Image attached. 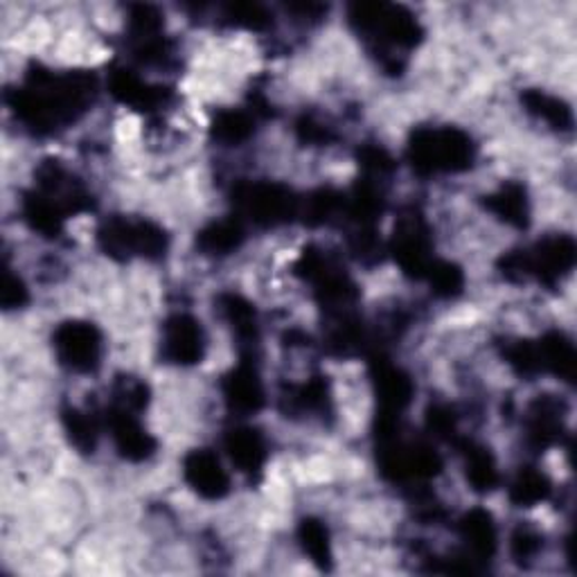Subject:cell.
Segmentation results:
<instances>
[{
  "instance_id": "obj_39",
  "label": "cell",
  "mask_w": 577,
  "mask_h": 577,
  "mask_svg": "<svg viewBox=\"0 0 577 577\" xmlns=\"http://www.w3.org/2000/svg\"><path fill=\"white\" fill-rule=\"evenodd\" d=\"M544 546V539L541 535L535 530V528H528V526H519L512 535V544H510V550H512V557L517 564H528L532 561L539 550Z\"/></svg>"
},
{
  "instance_id": "obj_33",
  "label": "cell",
  "mask_w": 577,
  "mask_h": 577,
  "mask_svg": "<svg viewBox=\"0 0 577 577\" xmlns=\"http://www.w3.org/2000/svg\"><path fill=\"white\" fill-rule=\"evenodd\" d=\"M231 28H242L248 32H264L273 26V17L264 6L257 3H233L224 8V19Z\"/></svg>"
},
{
  "instance_id": "obj_29",
  "label": "cell",
  "mask_w": 577,
  "mask_h": 577,
  "mask_svg": "<svg viewBox=\"0 0 577 577\" xmlns=\"http://www.w3.org/2000/svg\"><path fill=\"white\" fill-rule=\"evenodd\" d=\"M23 219L28 222V226L32 231H37L50 239L61 235L63 222H66V217L46 197H41L37 189L28 192L23 199Z\"/></svg>"
},
{
  "instance_id": "obj_25",
  "label": "cell",
  "mask_w": 577,
  "mask_h": 577,
  "mask_svg": "<svg viewBox=\"0 0 577 577\" xmlns=\"http://www.w3.org/2000/svg\"><path fill=\"white\" fill-rule=\"evenodd\" d=\"M286 413H312V415H325L332 407L330 383L325 376H312L303 387H296L284 395Z\"/></svg>"
},
{
  "instance_id": "obj_34",
  "label": "cell",
  "mask_w": 577,
  "mask_h": 577,
  "mask_svg": "<svg viewBox=\"0 0 577 577\" xmlns=\"http://www.w3.org/2000/svg\"><path fill=\"white\" fill-rule=\"evenodd\" d=\"M163 17L154 6H131L129 8V19H127V30L131 43H140L147 39H156L163 35Z\"/></svg>"
},
{
  "instance_id": "obj_17",
  "label": "cell",
  "mask_w": 577,
  "mask_h": 577,
  "mask_svg": "<svg viewBox=\"0 0 577 577\" xmlns=\"http://www.w3.org/2000/svg\"><path fill=\"white\" fill-rule=\"evenodd\" d=\"M458 532L460 539L464 541V555L478 566L483 561H490L497 552L499 546V532H497V524L495 517L483 510V508H473L469 510L460 524H458Z\"/></svg>"
},
{
  "instance_id": "obj_15",
  "label": "cell",
  "mask_w": 577,
  "mask_h": 577,
  "mask_svg": "<svg viewBox=\"0 0 577 577\" xmlns=\"http://www.w3.org/2000/svg\"><path fill=\"white\" fill-rule=\"evenodd\" d=\"M109 90L118 102H123V105H127L136 111H143V114H154L172 100L169 88L158 86V84H149L127 68H114L111 70Z\"/></svg>"
},
{
  "instance_id": "obj_40",
  "label": "cell",
  "mask_w": 577,
  "mask_h": 577,
  "mask_svg": "<svg viewBox=\"0 0 577 577\" xmlns=\"http://www.w3.org/2000/svg\"><path fill=\"white\" fill-rule=\"evenodd\" d=\"M30 301L28 286L19 275L12 273V268H6L3 273V284H0V303L6 310H19Z\"/></svg>"
},
{
  "instance_id": "obj_5",
  "label": "cell",
  "mask_w": 577,
  "mask_h": 577,
  "mask_svg": "<svg viewBox=\"0 0 577 577\" xmlns=\"http://www.w3.org/2000/svg\"><path fill=\"white\" fill-rule=\"evenodd\" d=\"M233 206L239 219L257 228H275L301 215V199L292 187L275 180H242L233 187Z\"/></svg>"
},
{
  "instance_id": "obj_1",
  "label": "cell",
  "mask_w": 577,
  "mask_h": 577,
  "mask_svg": "<svg viewBox=\"0 0 577 577\" xmlns=\"http://www.w3.org/2000/svg\"><path fill=\"white\" fill-rule=\"evenodd\" d=\"M98 95V79L86 70L52 72L32 66L26 84L8 92L17 118L39 136L55 134L79 120Z\"/></svg>"
},
{
  "instance_id": "obj_13",
  "label": "cell",
  "mask_w": 577,
  "mask_h": 577,
  "mask_svg": "<svg viewBox=\"0 0 577 577\" xmlns=\"http://www.w3.org/2000/svg\"><path fill=\"white\" fill-rule=\"evenodd\" d=\"M222 395L228 411L237 415H253L264 409L266 404L264 383L251 359H242L231 372L224 374Z\"/></svg>"
},
{
  "instance_id": "obj_36",
  "label": "cell",
  "mask_w": 577,
  "mask_h": 577,
  "mask_svg": "<svg viewBox=\"0 0 577 577\" xmlns=\"http://www.w3.org/2000/svg\"><path fill=\"white\" fill-rule=\"evenodd\" d=\"M111 404L134 413H143L149 404V387L143 379H136V376H118L114 383Z\"/></svg>"
},
{
  "instance_id": "obj_24",
  "label": "cell",
  "mask_w": 577,
  "mask_h": 577,
  "mask_svg": "<svg viewBox=\"0 0 577 577\" xmlns=\"http://www.w3.org/2000/svg\"><path fill=\"white\" fill-rule=\"evenodd\" d=\"M244 239H246L244 224L235 215V217L219 219V222H213L206 228H202L197 235V246L206 255L224 257V255L235 253L244 244Z\"/></svg>"
},
{
  "instance_id": "obj_14",
  "label": "cell",
  "mask_w": 577,
  "mask_h": 577,
  "mask_svg": "<svg viewBox=\"0 0 577 577\" xmlns=\"http://www.w3.org/2000/svg\"><path fill=\"white\" fill-rule=\"evenodd\" d=\"M183 478L206 501H222L231 492V478L226 469L208 449H195L185 456Z\"/></svg>"
},
{
  "instance_id": "obj_18",
  "label": "cell",
  "mask_w": 577,
  "mask_h": 577,
  "mask_svg": "<svg viewBox=\"0 0 577 577\" xmlns=\"http://www.w3.org/2000/svg\"><path fill=\"white\" fill-rule=\"evenodd\" d=\"M453 444L460 449L464 462V478L471 490L478 495L495 492L501 483V473L492 451L486 444H478L467 438H458Z\"/></svg>"
},
{
  "instance_id": "obj_38",
  "label": "cell",
  "mask_w": 577,
  "mask_h": 577,
  "mask_svg": "<svg viewBox=\"0 0 577 577\" xmlns=\"http://www.w3.org/2000/svg\"><path fill=\"white\" fill-rule=\"evenodd\" d=\"M359 165L363 167V172H365V176L368 178H383V176H389L395 167H398V163L393 160V156L383 149V147H379V145H365V147H361L359 149Z\"/></svg>"
},
{
  "instance_id": "obj_6",
  "label": "cell",
  "mask_w": 577,
  "mask_h": 577,
  "mask_svg": "<svg viewBox=\"0 0 577 577\" xmlns=\"http://www.w3.org/2000/svg\"><path fill=\"white\" fill-rule=\"evenodd\" d=\"M98 246L118 262L134 257L160 260L169 248V237L154 222L111 217L98 228Z\"/></svg>"
},
{
  "instance_id": "obj_4",
  "label": "cell",
  "mask_w": 577,
  "mask_h": 577,
  "mask_svg": "<svg viewBox=\"0 0 577 577\" xmlns=\"http://www.w3.org/2000/svg\"><path fill=\"white\" fill-rule=\"evenodd\" d=\"M577 262V244L570 235H552L537 242L532 248L510 251L499 260V271L510 282L537 280L546 286H557Z\"/></svg>"
},
{
  "instance_id": "obj_31",
  "label": "cell",
  "mask_w": 577,
  "mask_h": 577,
  "mask_svg": "<svg viewBox=\"0 0 577 577\" xmlns=\"http://www.w3.org/2000/svg\"><path fill=\"white\" fill-rule=\"evenodd\" d=\"M299 539L303 550L310 555V559L321 568L330 570L332 568V544H330V532L327 526L314 517L303 519L299 526Z\"/></svg>"
},
{
  "instance_id": "obj_11",
  "label": "cell",
  "mask_w": 577,
  "mask_h": 577,
  "mask_svg": "<svg viewBox=\"0 0 577 577\" xmlns=\"http://www.w3.org/2000/svg\"><path fill=\"white\" fill-rule=\"evenodd\" d=\"M160 356L172 365H195L206 356V332L189 314H174L163 325Z\"/></svg>"
},
{
  "instance_id": "obj_37",
  "label": "cell",
  "mask_w": 577,
  "mask_h": 577,
  "mask_svg": "<svg viewBox=\"0 0 577 577\" xmlns=\"http://www.w3.org/2000/svg\"><path fill=\"white\" fill-rule=\"evenodd\" d=\"M427 429L433 438L444 442H456L460 438L458 433V415L447 404H433L427 411Z\"/></svg>"
},
{
  "instance_id": "obj_22",
  "label": "cell",
  "mask_w": 577,
  "mask_h": 577,
  "mask_svg": "<svg viewBox=\"0 0 577 577\" xmlns=\"http://www.w3.org/2000/svg\"><path fill=\"white\" fill-rule=\"evenodd\" d=\"M539 359H541V370L555 374L557 379L573 383L575 379V345L564 332H548L537 341Z\"/></svg>"
},
{
  "instance_id": "obj_12",
  "label": "cell",
  "mask_w": 577,
  "mask_h": 577,
  "mask_svg": "<svg viewBox=\"0 0 577 577\" xmlns=\"http://www.w3.org/2000/svg\"><path fill=\"white\" fill-rule=\"evenodd\" d=\"M526 442L532 451H546L566 436V404L555 395H539L526 411Z\"/></svg>"
},
{
  "instance_id": "obj_19",
  "label": "cell",
  "mask_w": 577,
  "mask_h": 577,
  "mask_svg": "<svg viewBox=\"0 0 577 577\" xmlns=\"http://www.w3.org/2000/svg\"><path fill=\"white\" fill-rule=\"evenodd\" d=\"M224 449L231 458V462L246 476H260L266 458H268V449H266V440L264 436L253 429V427H235L224 436Z\"/></svg>"
},
{
  "instance_id": "obj_16",
  "label": "cell",
  "mask_w": 577,
  "mask_h": 577,
  "mask_svg": "<svg viewBox=\"0 0 577 577\" xmlns=\"http://www.w3.org/2000/svg\"><path fill=\"white\" fill-rule=\"evenodd\" d=\"M107 427L123 458L131 462H143L156 453V440L145 431L138 413L111 404L107 411Z\"/></svg>"
},
{
  "instance_id": "obj_32",
  "label": "cell",
  "mask_w": 577,
  "mask_h": 577,
  "mask_svg": "<svg viewBox=\"0 0 577 577\" xmlns=\"http://www.w3.org/2000/svg\"><path fill=\"white\" fill-rule=\"evenodd\" d=\"M424 280H429L433 294L440 299H456L464 288V273L458 264L447 260H433Z\"/></svg>"
},
{
  "instance_id": "obj_26",
  "label": "cell",
  "mask_w": 577,
  "mask_h": 577,
  "mask_svg": "<svg viewBox=\"0 0 577 577\" xmlns=\"http://www.w3.org/2000/svg\"><path fill=\"white\" fill-rule=\"evenodd\" d=\"M550 478L544 471L535 467H524L510 483L508 497L517 508H535L544 503L550 497Z\"/></svg>"
},
{
  "instance_id": "obj_41",
  "label": "cell",
  "mask_w": 577,
  "mask_h": 577,
  "mask_svg": "<svg viewBox=\"0 0 577 577\" xmlns=\"http://www.w3.org/2000/svg\"><path fill=\"white\" fill-rule=\"evenodd\" d=\"M296 134H299V140L305 145H330L334 140L332 127L319 123L312 116H303L296 123Z\"/></svg>"
},
{
  "instance_id": "obj_3",
  "label": "cell",
  "mask_w": 577,
  "mask_h": 577,
  "mask_svg": "<svg viewBox=\"0 0 577 577\" xmlns=\"http://www.w3.org/2000/svg\"><path fill=\"white\" fill-rule=\"evenodd\" d=\"M407 158L420 176L458 174L473 165L476 145L458 127H420L411 134Z\"/></svg>"
},
{
  "instance_id": "obj_27",
  "label": "cell",
  "mask_w": 577,
  "mask_h": 577,
  "mask_svg": "<svg viewBox=\"0 0 577 577\" xmlns=\"http://www.w3.org/2000/svg\"><path fill=\"white\" fill-rule=\"evenodd\" d=\"M61 422H63V431L70 440V444L79 451V453H92L95 447H98V438H100V422L98 415L75 409V407H66L61 411Z\"/></svg>"
},
{
  "instance_id": "obj_7",
  "label": "cell",
  "mask_w": 577,
  "mask_h": 577,
  "mask_svg": "<svg viewBox=\"0 0 577 577\" xmlns=\"http://www.w3.org/2000/svg\"><path fill=\"white\" fill-rule=\"evenodd\" d=\"M52 348L63 368L90 374L102 361V332L86 321H66L55 330Z\"/></svg>"
},
{
  "instance_id": "obj_10",
  "label": "cell",
  "mask_w": 577,
  "mask_h": 577,
  "mask_svg": "<svg viewBox=\"0 0 577 577\" xmlns=\"http://www.w3.org/2000/svg\"><path fill=\"white\" fill-rule=\"evenodd\" d=\"M35 189L41 197H46L66 219L79 213H88L92 208V197L88 195V189L57 160H46L37 169Z\"/></svg>"
},
{
  "instance_id": "obj_9",
  "label": "cell",
  "mask_w": 577,
  "mask_h": 577,
  "mask_svg": "<svg viewBox=\"0 0 577 577\" xmlns=\"http://www.w3.org/2000/svg\"><path fill=\"white\" fill-rule=\"evenodd\" d=\"M391 253L398 262V266L415 280H422L431 266L433 257V239L427 219L411 211L409 215L400 217L393 239H391Z\"/></svg>"
},
{
  "instance_id": "obj_21",
  "label": "cell",
  "mask_w": 577,
  "mask_h": 577,
  "mask_svg": "<svg viewBox=\"0 0 577 577\" xmlns=\"http://www.w3.org/2000/svg\"><path fill=\"white\" fill-rule=\"evenodd\" d=\"M483 204L495 217H499L503 224H508L517 231H526L530 226L528 192L517 180L503 183L497 192H492V195H488L483 199Z\"/></svg>"
},
{
  "instance_id": "obj_30",
  "label": "cell",
  "mask_w": 577,
  "mask_h": 577,
  "mask_svg": "<svg viewBox=\"0 0 577 577\" xmlns=\"http://www.w3.org/2000/svg\"><path fill=\"white\" fill-rule=\"evenodd\" d=\"M343 206H345V195H341V192H336L332 187H321V189L312 192L305 202H301L299 217H303V222L307 226L316 228V226L332 222L336 215H341Z\"/></svg>"
},
{
  "instance_id": "obj_23",
  "label": "cell",
  "mask_w": 577,
  "mask_h": 577,
  "mask_svg": "<svg viewBox=\"0 0 577 577\" xmlns=\"http://www.w3.org/2000/svg\"><path fill=\"white\" fill-rule=\"evenodd\" d=\"M521 102L530 116H535L537 120H544L552 131H559V134L573 131L575 127L573 109L564 100L555 98V95H548L537 88H528L521 92Z\"/></svg>"
},
{
  "instance_id": "obj_8",
  "label": "cell",
  "mask_w": 577,
  "mask_h": 577,
  "mask_svg": "<svg viewBox=\"0 0 577 577\" xmlns=\"http://www.w3.org/2000/svg\"><path fill=\"white\" fill-rule=\"evenodd\" d=\"M370 379L376 398V420H402V413L411 407L415 387L411 376L395 365L389 356L372 354Z\"/></svg>"
},
{
  "instance_id": "obj_20",
  "label": "cell",
  "mask_w": 577,
  "mask_h": 577,
  "mask_svg": "<svg viewBox=\"0 0 577 577\" xmlns=\"http://www.w3.org/2000/svg\"><path fill=\"white\" fill-rule=\"evenodd\" d=\"M217 310L233 330V336L239 341V348L246 354L244 359H251L253 350L260 343V323L255 305L239 294H222L217 299Z\"/></svg>"
},
{
  "instance_id": "obj_28",
  "label": "cell",
  "mask_w": 577,
  "mask_h": 577,
  "mask_svg": "<svg viewBox=\"0 0 577 577\" xmlns=\"http://www.w3.org/2000/svg\"><path fill=\"white\" fill-rule=\"evenodd\" d=\"M255 134V116L242 109H224L211 125L213 140L226 147H239Z\"/></svg>"
},
{
  "instance_id": "obj_2",
  "label": "cell",
  "mask_w": 577,
  "mask_h": 577,
  "mask_svg": "<svg viewBox=\"0 0 577 577\" xmlns=\"http://www.w3.org/2000/svg\"><path fill=\"white\" fill-rule=\"evenodd\" d=\"M350 26L368 43L372 55L391 75L404 68L400 50H413L422 43L420 21L402 6L391 3H354L348 12Z\"/></svg>"
},
{
  "instance_id": "obj_35",
  "label": "cell",
  "mask_w": 577,
  "mask_h": 577,
  "mask_svg": "<svg viewBox=\"0 0 577 577\" xmlns=\"http://www.w3.org/2000/svg\"><path fill=\"white\" fill-rule=\"evenodd\" d=\"M503 359L524 379H535V376H539L544 372L537 343H532V341H512V343H508L503 348Z\"/></svg>"
},
{
  "instance_id": "obj_42",
  "label": "cell",
  "mask_w": 577,
  "mask_h": 577,
  "mask_svg": "<svg viewBox=\"0 0 577 577\" xmlns=\"http://www.w3.org/2000/svg\"><path fill=\"white\" fill-rule=\"evenodd\" d=\"M288 12L305 21H319L327 12V8L319 3H299V6H288Z\"/></svg>"
}]
</instances>
